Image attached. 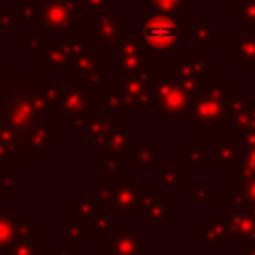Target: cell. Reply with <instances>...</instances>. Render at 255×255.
<instances>
[{
	"label": "cell",
	"instance_id": "cell-1",
	"mask_svg": "<svg viewBox=\"0 0 255 255\" xmlns=\"http://www.w3.org/2000/svg\"><path fill=\"white\" fill-rule=\"evenodd\" d=\"M231 100H233L231 88L213 78L191 98L187 110V122L201 133L221 131L223 126L229 124Z\"/></svg>",
	"mask_w": 255,
	"mask_h": 255
},
{
	"label": "cell",
	"instance_id": "cell-2",
	"mask_svg": "<svg viewBox=\"0 0 255 255\" xmlns=\"http://www.w3.org/2000/svg\"><path fill=\"white\" fill-rule=\"evenodd\" d=\"M139 38L147 50H175L187 38V24L183 18L165 16V14H143Z\"/></svg>",
	"mask_w": 255,
	"mask_h": 255
},
{
	"label": "cell",
	"instance_id": "cell-3",
	"mask_svg": "<svg viewBox=\"0 0 255 255\" xmlns=\"http://www.w3.org/2000/svg\"><path fill=\"white\" fill-rule=\"evenodd\" d=\"M191 98L193 96L189 94V90L173 76L171 70L153 72L151 102L163 116L169 118V122H177L181 114H187Z\"/></svg>",
	"mask_w": 255,
	"mask_h": 255
},
{
	"label": "cell",
	"instance_id": "cell-4",
	"mask_svg": "<svg viewBox=\"0 0 255 255\" xmlns=\"http://www.w3.org/2000/svg\"><path fill=\"white\" fill-rule=\"evenodd\" d=\"M96 104H98V100H96L92 88L76 86V88H70L68 92L60 94L56 110H58L60 120L66 122L72 131L80 133L84 129V126L94 118L92 112H94Z\"/></svg>",
	"mask_w": 255,
	"mask_h": 255
},
{
	"label": "cell",
	"instance_id": "cell-5",
	"mask_svg": "<svg viewBox=\"0 0 255 255\" xmlns=\"http://www.w3.org/2000/svg\"><path fill=\"white\" fill-rule=\"evenodd\" d=\"M149 70V52L139 34L124 36L116 46V82Z\"/></svg>",
	"mask_w": 255,
	"mask_h": 255
},
{
	"label": "cell",
	"instance_id": "cell-6",
	"mask_svg": "<svg viewBox=\"0 0 255 255\" xmlns=\"http://www.w3.org/2000/svg\"><path fill=\"white\" fill-rule=\"evenodd\" d=\"M169 70L173 76L189 90L191 96H195L205 84L213 80V62L203 56V52H189L183 60L171 62Z\"/></svg>",
	"mask_w": 255,
	"mask_h": 255
},
{
	"label": "cell",
	"instance_id": "cell-7",
	"mask_svg": "<svg viewBox=\"0 0 255 255\" xmlns=\"http://www.w3.org/2000/svg\"><path fill=\"white\" fill-rule=\"evenodd\" d=\"M151 82H153V72L145 70L141 74L118 80L116 86L124 92L126 102H128V112L129 114H149L153 102H151Z\"/></svg>",
	"mask_w": 255,
	"mask_h": 255
},
{
	"label": "cell",
	"instance_id": "cell-8",
	"mask_svg": "<svg viewBox=\"0 0 255 255\" xmlns=\"http://www.w3.org/2000/svg\"><path fill=\"white\" fill-rule=\"evenodd\" d=\"M141 189L143 187L139 179L114 177V193H112L108 211L110 213H139Z\"/></svg>",
	"mask_w": 255,
	"mask_h": 255
},
{
	"label": "cell",
	"instance_id": "cell-9",
	"mask_svg": "<svg viewBox=\"0 0 255 255\" xmlns=\"http://www.w3.org/2000/svg\"><path fill=\"white\" fill-rule=\"evenodd\" d=\"M92 38L94 44L102 50L116 48L124 38V18L118 14H100L92 22Z\"/></svg>",
	"mask_w": 255,
	"mask_h": 255
},
{
	"label": "cell",
	"instance_id": "cell-10",
	"mask_svg": "<svg viewBox=\"0 0 255 255\" xmlns=\"http://www.w3.org/2000/svg\"><path fill=\"white\" fill-rule=\"evenodd\" d=\"M227 227L231 241L255 243V203L247 201L235 207L233 213L227 215Z\"/></svg>",
	"mask_w": 255,
	"mask_h": 255
},
{
	"label": "cell",
	"instance_id": "cell-11",
	"mask_svg": "<svg viewBox=\"0 0 255 255\" xmlns=\"http://www.w3.org/2000/svg\"><path fill=\"white\" fill-rule=\"evenodd\" d=\"M36 231L40 227L28 215H0V249H8L20 239H30Z\"/></svg>",
	"mask_w": 255,
	"mask_h": 255
},
{
	"label": "cell",
	"instance_id": "cell-12",
	"mask_svg": "<svg viewBox=\"0 0 255 255\" xmlns=\"http://www.w3.org/2000/svg\"><path fill=\"white\" fill-rule=\"evenodd\" d=\"M143 249H149V243H143L131 225H116L108 239L106 255H141Z\"/></svg>",
	"mask_w": 255,
	"mask_h": 255
},
{
	"label": "cell",
	"instance_id": "cell-13",
	"mask_svg": "<svg viewBox=\"0 0 255 255\" xmlns=\"http://www.w3.org/2000/svg\"><path fill=\"white\" fill-rule=\"evenodd\" d=\"M139 213L143 223H165L169 217V201L157 187H143L139 199Z\"/></svg>",
	"mask_w": 255,
	"mask_h": 255
},
{
	"label": "cell",
	"instance_id": "cell-14",
	"mask_svg": "<svg viewBox=\"0 0 255 255\" xmlns=\"http://www.w3.org/2000/svg\"><path fill=\"white\" fill-rule=\"evenodd\" d=\"M197 231H205V235H197L199 241L207 245V249H219L225 241H231L229 227H227V215H207L205 221L197 227Z\"/></svg>",
	"mask_w": 255,
	"mask_h": 255
},
{
	"label": "cell",
	"instance_id": "cell-15",
	"mask_svg": "<svg viewBox=\"0 0 255 255\" xmlns=\"http://www.w3.org/2000/svg\"><path fill=\"white\" fill-rule=\"evenodd\" d=\"M112 128H114V116L112 114L102 116V118H92L78 135L88 145V149H98V147L106 145V139H108Z\"/></svg>",
	"mask_w": 255,
	"mask_h": 255
},
{
	"label": "cell",
	"instance_id": "cell-16",
	"mask_svg": "<svg viewBox=\"0 0 255 255\" xmlns=\"http://www.w3.org/2000/svg\"><path fill=\"white\" fill-rule=\"evenodd\" d=\"M129 135H131V124H114L104 145L108 151V157L124 159L126 155H129V149L133 145L129 141Z\"/></svg>",
	"mask_w": 255,
	"mask_h": 255
},
{
	"label": "cell",
	"instance_id": "cell-17",
	"mask_svg": "<svg viewBox=\"0 0 255 255\" xmlns=\"http://www.w3.org/2000/svg\"><path fill=\"white\" fill-rule=\"evenodd\" d=\"M229 126L235 131H241V129L255 126V106L251 104L249 98H245V96L235 98L233 96V100L229 104Z\"/></svg>",
	"mask_w": 255,
	"mask_h": 255
},
{
	"label": "cell",
	"instance_id": "cell-18",
	"mask_svg": "<svg viewBox=\"0 0 255 255\" xmlns=\"http://www.w3.org/2000/svg\"><path fill=\"white\" fill-rule=\"evenodd\" d=\"M233 60L243 70H255V30H241L233 34Z\"/></svg>",
	"mask_w": 255,
	"mask_h": 255
},
{
	"label": "cell",
	"instance_id": "cell-19",
	"mask_svg": "<svg viewBox=\"0 0 255 255\" xmlns=\"http://www.w3.org/2000/svg\"><path fill=\"white\" fill-rule=\"evenodd\" d=\"M239 157H241V149H239V143L235 139H219L213 143V165L217 169H223V167H237L239 163Z\"/></svg>",
	"mask_w": 255,
	"mask_h": 255
},
{
	"label": "cell",
	"instance_id": "cell-20",
	"mask_svg": "<svg viewBox=\"0 0 255 255\" xmlns=\"http://www.w3.org/2000/svg\"><path fill=\"white\" fill-rule=\"evenodd\" d=\"M157 149H159L157 141H151V143H145V145L133 143L128 157L131 159V165L135 169H153V167H159Z\"/></svg>",
	"mask_w": 255,
	"mask_h": 255
},
{
	"label": "cell",
	"instance_id": "cell-21",
	"mask_svg": "<svg viewBox=\"0 0 255 255\" xmlns=\"http://www.w3.org/2000/svg\"><path fill=\"white\" fill-rule=\"evenodd\" d=\"M100 211H104V207L94 197H72L70 199V215H72V221H80V223H86L88 225Z\"/></svg>",
	"mask_w": 255,
	"mask_h": 255
},
{
	"label": "cell",
	"instance_id": "cell-22",
	"mask_svg": "<svg viewBox=\"0 0 255 255\" xmlns=\"http://www.w3.org/2000/svg\"><path fill=\"white\" fill-rule=\"evenodd\" d=\"M187 40H193L197 52H209L213 50V30L207 24H189L187 26Z\"/></svg>",
	"mask_w": 255,
	"mask_h": 255
},
{
	"label": "cell",
	"instance_id": "cell-23",
	"mask_svg": "<svg viewBox=\"0 0 255 255\" xmlns=\"http://www.w3.org/2000/svg\"><path fill=\"white\" fill-rule=\"evenodd\" d=\"M233 22L241 30H255V0H233Z\"/></svg>",
	"mask_w": 255,
	"mask_h": 255
},
{
	"label": "cell",
	"instance_id": "cell-24",
	"mask_svg": "<svg viewBox=\"0 0 255 255\" xmlns=\"http://www.w3.org/2000/svg\"><path fill=\"white\" fill-rule=\"evenodd\" d=\"M153 14H165V16H175L183 18L185 14V2L187 0H141Z\"/></svg>",
	"mask_w": 255,
	"mask_h": 255
},
{
	"label": "cell",
	"instance_id": "cell-25",
	"mask_svg": "<svg viewBox=\"0 0 255 255\" xmlns=\"http://www.w3.org/2000/svg\"><path fill=\"white\" fill-rule=\"evenodd\" d=\"M114 229H116V225H114V219H112V213L110 211H100L90 223H88V231L90 233H94L100 241H108L110 237H112V233H114Z\"/></svg>",
	"mask_w": 255,
	"mask_h": 255
},
{
	"label": "cell",
	"instance_id": "cell-26",
	"mask_svg": "<svg viewBox=\"0 0 255 255\" xmlns=\"http://www.w3.org/2000/svg\"><path fill=\"white\" fill-rule=\"evenodd\" d=\"M100 102H102V106L106 108V112H110L112 116H114V114H129V112H128L126 96H124V92H122L118 86L108 88V90L104 92V96H102Z\"/></svg>",
	"mask_w": 255,
	"mask_h": 255
},
{
	"label": "cell",
	"instance_id": "cell-27",
	"mask_svg": "<svg viewBox=\"0 0 255 255\" xmlns=\"http://www.w3.org/2000/svg\"><path fill=\"white\" fill-rule=\"evenodd\" d=\"M213 199H215L213 187L207 185L203 179H197L195 185L187 189V203H207V205H211Z\"/></svg>",
	"mask_w": 255,
	"mask_h": 255
},
{
	"label": "cell",
	"instance_id": "cell-28",
	"mask_svg": "<svg viewBox=\"0 0 255 255\" xmlns=\"http://www.w3.org/2000/svg\"><path fill=\"white\" fill-rule=\"evenodd\" d=\"M88 225L80 223V221H70L66 225H62V241H68L70 245L82 243L88 239Z\"/></svg>",
	"mask_w": 255,
	"mask_h": 255
},
{
	"label": "cell",
	"instance_id": "cell-29",
	"mask_svg": "<svg viewBox=\"0 0 255 255\" xmlns=\"http://www.w3.org/2000/svg\"><path fill=\"white\" fill-rule=\"evenodd\" d=\"M40 253H42V243L32 237L20 239L6 249V255H40Z\"/></svg>",
	"mask_w": 255,
	"mask_h": 255
},
{
	"label": "cell",
	"instance_id": "cell-30",
	"mask_svg": "<svg viewBox=\"0 0 255 255\" xmlns=\"http://www.w3.org/2000/svg\"><path fill=\"white\" fill-rule=\"evenodd\" d=\"M187 163L193 169H201L205 165V145L201 141H189L187 143Z\"/></svg>",
	"mask_w": 255,
	"mask_h": 255
},
{
	"label": "cell",
	"instance_id": "cell-31",
	"mask_svg": "<svg viewBox=\"0 0 255 255\" xmlns=\"http://www.w3.org/2000/svg\"><path fill=\"white\" fill-rule=\"evenodd\" d=\"M159 183L163 187H175V185H183L185 183V169H177V167H165L159 171Z\"/></svg>",
	"mask_w": 255,
	"mask_h": 255
},
{
	"label": "cell",
	"instance_id": "cell-32",
	"mask_svg": "<svg viewBox=\"0 0 255 255\" xmlns=\"http://www.w3.org/2000/svg\"><path fill=\"white\" fill-rule=\"evenodd\" d=\"M233 255H255V243H243L241 249L233 251Z\"/></svg>",
	"mask_w": 255,
	"mask_h": 255
},
{
	"label": "cell",
	"instance_id": "cell-33",
	"mask_svg": "<svg viewBox=\"0 0 255 255\" xmlns=\"http://www.w3.org/2000/svg\"><path fill=\"white\" fill-rule=\"evenodd\" d=\"M52 255H76V245H70L66 251H54Z\"/></svg>",
	"mask_w": 255,
	"mask_h": 255
}]
</instances>
